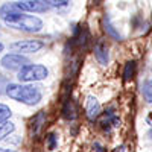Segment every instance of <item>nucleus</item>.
Returning a JSON list of instances; mask_svg holds the SVG:
<instances>
[{
  "label": "nucleus",
  "mask_w": 152,
  "mask_h": 152,
  "mask_svg": "<svg viewBox=\"0 0 152 152\" xmlns=\"http://www.w3.org/2000/svg\"><path fill=\"white\" fill-rule=\"evenodd\" d=\"M0 17L8 26L24 31V32H40L43 28V21L35 15H26L24 12L15 9L14 5H3L0 8Z\"/></svg>",
  "instance_id": "nucleus-1"
},
{
  "label": "nucleus",
  "mask_w": 152,
  "mask_h": 152,
  "mask_svg": "<svg viewBox=\"0 0 152 152\" xmlns=\"http://www.w3.org/2000/svg\"><path fill=\"white\" fill-rule=\"evenodd\" d=\"M6 94L17 100V102L26 104V105H35L43 97V87L34 85V84H9L6 85Z\"/></svg>",
  "instance_id": "nucleus-2"
},
{
  "label": "nucleus",
  "mask_w": 152,
  "mask_h": 152,
  "mask_svg": "<svg viewBox=\"0 0 152 152\" xmlns=\"http://www.w3.org/2000/svg\"><path fill=\"white\" fill-rule=\"evenodd\" d=\"M49 76V70L41 64H28L18 70V79L21 82H37L43 81Z\"/></svg>",
  "instance_id": "nucleus-3"
},
{
  "label": "nucleus",
  "mask_w": 152,
  "mask_h": 152,
  "mask_svg": "<svg viewBox=\"0 0 152 152\" xmlns=\"http://www.w3.org/2000/svg\"><path fill=\"white\" fill-rule=\"evenodd\" d=\"M0 64H2L5 69L8 70H20L23 69L24 66L29 64V59L26 56H23L21 53H9V55H5L0 61Z\"/></svg>",
  "instance_id": "nucleus-4"
},
{
  "label": "nucleus",
  "mask_w": 152,
  "mask_h": 152,
  "mask_svg": "<svg viewBox=\"0 0 152 152\" xmlns=\"http://www.w3.org/2000/svg\"><path fill=\"white\" fill-rule=\"evenodd\" d=\"M12 5L21 12H46L49 9V6L43 3L41 0H20Z\"/></svg>",
  "instance_id": "nucleus-5"
},
{
  "label": "nucleus",
  "mask_w": 152,
  "mask_h": 152,
  "mask_svg": "<svg viewBox=\"0 0 152 152\" xmlns=\"http://www.w3.org/2000/svg\"><path fill=\"white\" fill-rule=\"evenodd\" d=\"M43 46L44 44L41 41H37V40H23V41L12 43L11 49L20 53H35L40 49H43Z\"/></svg>",
  "instance_id": "nucleus-6"
},
{
  "label": "nucleus",
  "mask_w": 152,
  "mask_h": 152,
  "mask_svg": "<svg viewBox=\"0 0 152 152\" xmlns=\"http://www.w3.org/2000/svg\"><path fill=\"white\" fill-rule=\"evenodd\" d=\"M85 114L90 120L97 119L99 114H100V104H99V100L91 94L87 96V100H85Z\"/></svg>",
  "instance_id": "nucleus-7"
},
{
  "label": "nucleus",
  "mask_w": 152,
  "mask_h": 152,
  "mask_svg": "<svg viewBox=\"0 0 152 152\" xmlns=\"http://www.w3.org/2000/svg\"><path fill=\"white\" fill-rule=\"evenodd\" d=\"M94 56L97 59L99 64L102 66H107L110 62V52H108V47L104 44V43H97L94 46Z\"/></svg>",
  "instance_id": "nucleus-8"
},
{
  "label": "nucleus",
  "mask_w": 152,
  "mask_h": 152,
  "mask_svg": "<svg viewBox=\"0 0 152 152\" xmlns=\"http://www.w3.org/2000/svg\"><path fill=\"white\" fill-rule=\"evenodd\" d=\"M14 129H15V125L12 122H9V120L0 122V140L5 138L6 135H9L11 132H14Z\"/></svg>",
  "instance_id": "nucleus-9"
},
{
  "label": "nucleus",
  "mask_w": 152,
  "mask_h": 152,
  "mask_svg": "<svg viewBox=\"0 0 152 152\" xmlns=\"http://www.w3.org/2000/svg\"><path fill=\"white\" fill-rule=\"evenodd\" d=\"M62 113H64V117L72 120L76 117V108H75V104H73V100H66V104H64V108H62Z\"/></svg>",
  "instance_id": "nucleus-10"
},
{
  "label": "nucleus",
  "mask_w": 152,
  "mask_h": 152,
  "mask_svg": "<svg viewBox=\"0 0 152 152\" xmlns=\"http://www.w3.org/2000/svg\"><path fill=\"white\" fill-rule=\"evenodd\" d=\"M135 61H128L125 66V70H123V79L125 81H131L135 75Z\"/></svg>",
  "instance_id": "nucleus-11"
},
{
  "label": "nucleus",
  "mask_w": 152,
  "mask_h": 152,
  "mask_svg": "<svg viewBox=\"0 0 152 152\" xmlns=\"http://www.w3.org/2000/svg\"><path fill=\"white\" fill-rule=\"evenodd\" d=\"M44 122H46V116H44V111H40L37 114V116L34 117V128H35V135H38V132L41 131V128H43V125H44Z\"/></svg>",
  "instance_id": "nucleus-12"
},
{
  "label": "nucleus",
  "mask_w": 152,
  "mask_h": 152,
  "mask_svg": "<svg viewBox=\"0 0 152 152\" xmlns=\"http://www.w3.org/2000/svg\"><path fill=\"white\" fill-rule=\"evenodd\" d=\"M104 24H105V31L113 37V38H116V40H122V37L119 35V32L116 31V29H114V26H113V24H111V20H110V17L108 15H105L104 17Z\"/></svg>",
  "instance_id": "nucleus-13"
},
{
  "label": "nucleus",
  "mask_w": 152,
  "mask_h": 152,
  "mask_svg": "<svg viewBox=\"0 0 152 152\" xmlns=\"http://www.w3.org/2000/svg\"><path fill=\"white\" fill-rule=\"evenodd\" d=\"M41 2L46 3L49 8H56V9L67 8L70 5V0H41Z\"/></svg>",
  "instance_id": "nucleus-14"
},
{
  "label": "nucleus",
  "mask_w": 152,
  "mask_h": 152,
  "mask_svg": "<svg viewBox=\"0 0 152 152\" xmlns=\"http://www.w3.org/2000/svg\"><path fill=\"white\" fill-rule=\"evenodd\" d=\"M142 93L149 104H152V81H146L142 87Z\"/></svg>",
  "instance_id": "nucleus-15"
},
{
  "label": "nucleus",
  "mask_w": 152,
  "mask_h": 152,
  "mask_svg": "<svg viewBox=\"0 0 152 152\" xmlns=\"http://www.w3.org/2000/svg\"><path fill=\"white\" fill-rule=\"evenodd\" d=\"M11 108L5 104H0V122H3V120H8L11 117Z\"/></svg>",
  "instance_id": "nucleus-16"
},
{
  "label": "nucleus",
  "mask_w": 152,
  "mask_h": 152,
  "mask_svg": "<svg viewBox=\"0 0 152 152\" xmlns=\"http://www.w3.org/2000/svg\"><path fill=\"white\" fill-rule=\"evenodd\" d=\"M55 146H56V135L55 134H49V137H47V148L50 151H53Z\"/></svg>",
  "instance_id": "nucleus-17"
},
{
  "label": "nucleus",
  "mask_w": 152,
  "mask_h": 152,
  "mask_svg": "<svg viewBox=\"0 0 152 152\" xmlns=\"http://www.w3.org/2000/svg\"><path fill=\"white\" fill-rule=\"evenodd\" d=\"M146 122H148V123H149V125L152 126V113H151V114H149V116H148V119H146Z\"/></svg>",
  "instance_id": "nucleus-18"
},
{
  "label": "nucleus",
  "mask_w": 152,
  "mask_h": 152,
  "mask_svg": "<svg viewBox=\"0 0 152 152\" xmlns=\"http://www.w3.org/2000/svg\"><path fill=\"white\" fill-rule=\"evenodd\" d=\"M0 152H15V151H11V149H2V148H0Z\"/></svg>",
  "instance_id": "nucleus-19"
},
{
  "label": "nucleus",
  "mask_w": 152,
  "mask_h": 152,
  "mask_svg": "<svg viewBox=\"0 0 152 152\" xmlns=\"http://www.w3.org/2000/svg\"><path fill=\"white\" fill-rule=\"evenodd\" d=\"M2 50H3V44H2V43H0V52H2Z\"/></svg>",
  "instance_id": "nucleus-20"
},
{
  "label": "nucleus",
  "mask_w": 152,
  "mask_h": 152,
  "mask_svg": "<svg viewBox=\"0 0 152 152\" xmlns=\"http://www.w3.org/2000/svg\"><path fill=\"white\" fill-rule=\"evenodd\" d=\"M149 137H151V138H152V131H151V132H149Z\"/></svg>",
  "instance_id": "nucleus-21"
}]
</instances>
